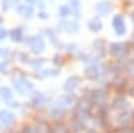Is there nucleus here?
Returning <instances> with one entry per match:
<instances>
[{
	"label": "nucleus",
	"instance_id": "18",
	"mask_svg": "<svg viewBox=\"0 0 134 133\" xmlns=\"http://www.w3.org/2000/svg\"><path fill=\"white\" fill-rule=\"evenodd\" d=\"M17 13L25 20H31L34 15H35V10H34V6L25 3V4H18V7H17Z\"/></svg>",
	"mask_w": 134,
	"mask_h": 133
},
{
	"label": "nucleus",
	"instance_id": "6",
	"mask_svg": "<svg viewBox=\"0 0 134 133\" xmlns=\"http://www.w3.org/2000/svg\"><path fill=\"white\" fill-rule=\"evenodd\" d=\"M13 86H14V88L17 90V93L20 94H28V93H32L34 90H35V86H34V83L27 78L25 76H20V77H14L13 78Z\"/></svg>",
	"mask_w": 134,
	"mask_h": 133
},
{
	"label": "nucleus",
	"instance_id": "14",
	"mask_svg": "<svg viewBox=\"0 0 134 133\" xmlns=\"http://www.w3.org/2000/svg\"><path fill=\"white\" fill-rule=\"evenodd\" d=\"M48 101H50V95H49V94L41 93V91H36V93L32 95V98H31V107H32V108L43 107Z\"/></svg>",
	"mask_w": 134,
	"mask_h": 133
},
{
	"label": "nucleus",
	"instance_id": "39",
	"mask_svg": "<svg viewBox=\"0 0 134 133\" xmlns=\"http://www.w3.org/2000/svg\"><path fill=\"white\" fill-rule=\"evenodd\" d=\"M130 21H131V24H133V30H134V10H131L130 11Z\"/></svg>",
	"mask_w": 134,
	"mask_h": 133
},
{
	"label": "nucleus",
	"instance_id": "34",
	"mask_svg": "<svg viewBox=\"0 0 134 133\" xmlns=\"http://www.w3.org/2000/svg\"><path fill=\"white\" fill-rule=\"evenodd\" d=\"M11 7H13V0H3L2 2V10L4 13H7Z\"/></svg>",
	"mask_w": 134,
	"mask_h": 133
},
{
	"label": "nucleus",
	"instance_id": "15",
	"mask_svg": "<svg viewBox=\"0 0 134 133\" xmlns=\"http://www.w3.org/2000/svg\"><path fill=\"white\" fill-rule=\"evenodd\" d=\"M74 116H75L77 119H80V120H87V119H90V118H91V108H90V105L80 102L78 107L75 108Z\"/></svg>",
	"mask_w": 134,
	"mask_h": 133
},
{
	"label": "nucleus",
	"instance_id": "9",
	"mask_svg": "<svg viewBox=\"0 0 134 133\" xmlns=\"http://www.w3.org/2000/svg\"><path fill=\"white\" fill-rule=\"evenodd\" d=\"M113 9H115V4H113L112 0H99L95 4V13L99 17H108V15H110Z\"/></svg>",
	"mask_w": 134,
	"mask_h": 133
},
{
	"label": "nucleus",
	"instance_id": "10",
	"mask_svg": "<svg viewBox=\"0 0 134 133\" xmlns=\"http://www.w3.org/2000/svg\"><path fill=\"white\" fill-rule=\"evenodd\" d=\"M43 35H45V38L48 39L54 48L60 49V46H62V44H63V42L60 41V36H59V32H57L56 28H53V27L45 28V30H43Z\"/></svg>",
	"mask_w": 134,
	"mask_h": 133
},
{
	"label": "nucleus",
	"instance_id": "16",
	"mask_svg": "<svg viewBox=\"0 0 134 133\" xmlns=\"http://www.w3.org/2000/svg\"><path fill=\"white\" fill-rule=\"evenodd\" d=\"M54 104L59 107H63V108H69V107L75 104V95L73 93H64L63 95H60V97H57Z\"/></svg>",
	"mask_w": 134,
	"mask_h": 133
},
{
	"label": "nucleus",
	"instance_id": "28",
	"mask_svg": "<svg viewBox=\"0 0 134 133\" xmlns=\"http://www.w3.org/2000/svg\"><path fill=\"white\" fill-rule=\"evenodd\" d=\"M46 63V59L45 57H41V56H34V59L31 57V60H29V66H31V69L34 70H41V69H43V66Z\"/></svg>",
	"mask_w": 134,
	"mask_h": 133
},
{
	"label": "nucleus",
	"instance_id": "36",
	"mask_svg": "<svg viewBox=\"0 0 134 133\" xmlns=\"http://www.w3.org/2000/svg\"><path fill=\"white\" fill-rule=\"evenodd\" d=\"M38 17H39L41 20H48L49 18V13L46 10H39L38 11Z\"/></svg>",
	"mask_w": 134,
	"mask_h": 133
},
{
	"label": "nucleus",
	"instance_id": "24",
	"mask_svg": "<svg viewBox=\"0 0 134 133\" xmlns=\"http://www.w3.org/2000/svg\"><path fill=\"white\" fill-rule=\"evenodd\" d=\"M92 99H94V88H90V87L82 88L80 94V101L87 105H92Z\"/></svg>",
	"mask_w": 134,
	"mask_h": 133
},
{
	"label": "nucleus",
	"instance_id": "7",
	"mask_svg": "<svg viewBox=\"0 0 134 133\" xmlns=\"http://www.w3.org/2000/svg\"><path fill=\"white\" fill-rule=\"evenodd\" d=\"M91 53L95 60H102L108 55V42L103 38H96L91 45Z\"/></svg>",
	"mask_w": 134,
	"mask_h": 133
},
{
	"label": "nucleus",
	"instance_id": "37",
	"mask_svg": "<svg viewBox=\"0 0 134 133\" xmlns=\"http://www.w3.org/2000/svg\"><path fill=\"white\" fill-rule=\"evenodd\" d=\"M10 55V49H4V48H0V56L2 57H7Z\"/></svg>",
	"mask_w": 134,
	"mask_h": 133
},
{
	"label": "nucleus",
	"instance_id": "30",
	"mask_svg": "<svg viewBox=\"0 0 134 133\" xmlns=\"http://www.w3.org/2000/svg\"><path fill=\"white\" fill-rule=\"evenodd\" d=\"M52 62H53L54 67H59V69H60L62 66L66 63V56H64V55H62V53H56V55H53Z\"/></svg>",
	"mask_w": 134,
	"mask_h": 133
},
{
	"label": "nucleus",
	"instance_id": "2",
	"mask_svg": "<svg viewBox=\"0 0 134 133\" xmlns=\"http://www.w3.org/2000/svg\"><path fill=\"white\" fill-rule=\"evenodd\" d=\"M134 53V48L130 45V42H123V41H116V42L108 44V55L112 59L119 60H130Z\"/></svg>",
	"mask_w": 134,
	"mask_h": 133
},
{
	"label": "nucleus",
	"instance_id": "13",
	"mask_svg": "<svg viewBox=\"0 0 134 133\" xmlns=\"http://www.w3.org/2000/svg\"><path fill=\"white\" fill-rule=\"evenodd\" d=\"M87 28H88V31H90V32H92V34H98V32H100V31H102V28H103L102 17H99V15H94V17H91L87 21Z\"/></svg>",
	"mask_w": 134,
	"mask_h": 133
},
{
	"label": "nucleus",
	"instance_id": "41",
	"mask_svg": "<svg viewBox=\"0 0 134 133\" xmlns=\"http://www.w3.org/2000/svg\"><path fill=\"white\" fill-rule=\"evenodd\" d=\"M45 2H48V3H53V0H45Z\"/></svg>",
	"mask_w": 134,
	"mask_h": 133
},
{
	"label": "nucleus",
	"instance_id": "8",
	"mask_svg": "<svg viewBox=\"0 0 134 133\" xmlns=\"http://www.w3.org/2000/svg\"><path fill=\"white\" fill-rule=\"evenodd\" d=\"M109 101V91L105 87H99V88L94 90V99H92V105H95L99 109H103L108 105Z\"/></svg>",
	"mask_w": 134,
	"mask_h": 133
},
{
	"label": "nucleus",
	"instance_id": "12",
	"mask_svg": "<svg viewBox=\"0 0 134 133\" xmlns=\"http://www.w3.org/2000/svg\"><path fill=\"white\" fill-rule=\"evenodd\" d=\"M60 69L59 67H43L41 70H38L35 73V76L39 78V80H43V78H53L60 76Z\"/></svg>",
	"mask_w": 134,
	"mask_h": 133
},
{
	"label": "nucleus",
	"instance_id": "40",
	"mask_svg": "<svg viewBox=\"0 0 134 133\" xmlns=\"http://www.w3.org/2000/svg\"><path fill=\"white\" fill-rule=\"evenodd\" d=\"M129 94H130V97L134 98V84L131 87H129Z\"/></svg>",
	"mask_w": 134,
	"mask_h": 133
},
{
	"label": "nucleus",
	"instance_id": "32",
	"mask_svg": "<svg viewBox=\"0 0 134 133\" xmlns=\"http://www.w3.org/2000/svg\"><path fill=\"white\" fill-rule=\"evenodd\" d=\"M27 4H31V6H38L41 10H43V7H46V3L45 0H25Z\"/></svg>",
	"mask_w": 134,
	"mask_h": 133
},
{
	"label": "nucleus",
	"instance_id": "21",
	"mask_svg": "<svg viewBox=\"0 0 134 133\" xmlns=\"http://www.w3.org/2000/svg\"><path fill=\"white\" fill-rule=\"evenodd\" d=\"M131 114L124 109V111H117L116 114V118H115V123L119 125V126H123V125H129L130 122H131Z\"/></svg>",
	"mask_w": 134,
	"mask_h": 133
},
{
	"label": "nucleus",
	"instance_id": "20",
	"mask_svg": "<svg viewBox=\"0 0 134 133\" xmlns=\"http://www.w3.org/2000/svg\"><path fill=\"white\" fill-rule=\"evenodd\" d=\"M69 6L71 7V11H73V18L75 20H81L82 18V4L81 0H69Z\"/></svg>",
	"mask_w": 134,
	"mask_h": 133
},
{
	"label": "nucleus",
	"instance_id": "19",
	"mask_svg": "<svg viewBox=\"0 0 134 133\" xmlns=\"http://www.w3.org/2000/svg\"><path fill=\"white\" fill-rule=\"evenodd\" d=\"M15 115L14 112L11 111H7V109H3L0 111V123L3 126H10V125H14L15 123Z\"/></svg>",
	"mask_w": 134,
	"mask_h": 133
},
{
	"label": "nucleus",
	"instance_id": "23",
	"mask_svg": "<svg viewBox=\"0 0 134 133\" xmlns=\"http://www.w3.org/2000/svg\"><path fill=\"white\" fill-rule=\"evenodd\" d=\"M8 35H10V38H11L13 42L20 44V42H24V41H25V30L23 27L13 28V30L8 32Z\"/></svg>",
	"mask_w": 134,
	"mask_h": 133
},
{
	"label": "nucleus",
	"instance_id": "26",
	"mask_svg": "<svg viewBox=\"0 0 134 133\" xmlns=\"http://www.w3.org/2000/svg\"><path fill=\"white\" fill-rule=\"evenodd\" d=\"M78 49H80V45H78V44H75V42H63L59 51H63L64 53H67V55L74 56V55H75V52H77Z\"/></svg>",
	"mask_w": 134,
	"mask_h": 133
},
{
	"label": "nucleus",
	"instance_id": "17",
	"mask_svg": "<svg viewBox=\"0 0 134 133\" xmlns=\"http://www.w3.org/2000/svg\"><path fill=\"white\" fill-rule=\"evenodd\" d=\"M66 115H67V108L59 107V105H56V104L49 109V116L53 120H56V122H60L62 119H64Z\"/></svg>",
	"mask_w": 134,
	"mask_h": 133
},
{
	"label": "nucleus",
	"instance_id": "35",
	"mask_svg": "<svg viewBox=\"0 0 134 133\" xmlns=\"http://www.w3.org/2000/svg\"><path fill=\"white\" fill-rule=\"evenodd\" d=\"M18 59H20L21 63L28 65V63H29V60H31V57L28 56V53H20V55H18Z\"/></svg>",
	"mask_w": 134,
	"mask_h": 133
},
{
	"label": "nucleus",
	"instance_id": "5",
	"mask_svg": "<svg viewBox=\"0 0 134 133\" xmlns=\"http://www.w3.org/2000/svg\"><path fill=\"white\" fill-rule=\"evenodd\" d=\"M59 30L67 35H77L81 30V25H80V21L75 18H60Z\"/></svg>",
	"mask_w": 134,
	"mask_h": 133
},
{
	"label": "nucleus",
	"instance_id": "27",
	"mask_svg": "<svg viewBox=\"0 0 134 133\" xmlns=\"http://www.w3.org/2000/svg\"><path fill=\"white\" fill-rule=\"evenodd\" d=\"M57 15H59V18H73V11H71V7L69 6L67 2L59 6Z\"/></svg>",
	"mask_w": 134,
	"mask_h": 133
},
{
	"label": "nucleus",
	"instance_id": "3",
	"mask_svg": "<svg viewBox=\"0 0 134 133\" xmlns=\"http://www.w3.org/2000/svg\"><path fill=\"white\" fill-rule=\"evenodd\" d=\"M110 27H112V31L117 38H123L129 34V23H127V18L124 17L121 13H117L112 17L110 20Z\"/></svg>",
	"mask_w": 134,
	"mask_h": 133
},
{
	"label": "nucleus",
	"instance_id": "38",
	"mask_svg": "<svg viewBox=\"0 0 134 133\" xmlns=\"http://www.w3.org/2000/svg\"><path fill=\"white\" fill-rule=\"evenodd\" d=\"M7 66H8L7 62H2V63H0V73H6L7 69H8Z\"/></svg>",
	"mask_w": 134,
	"mask_h": 133
},
{
	"label": "nucleus",
	"instance_id": "33",
	"mask_svg": "<svg viewBox=\"0 0 134 133\" xmlns=\"http://www.w3.org/2000/svg\"><path fill=\"white\" fill-rule=\"evenodd\" d=\"M21 133H38V129L35 125H27L21 129Z\"/></svg>",
	"mask_w": 134,
	"mask_h": 133
},
{
	"label": "nucleus",
	"instance_id": "31",
	"mask_svg": "<svg viewBox=\"0 0 134 133\" xmlns=\"http://www.w3.org/2000/svg\"><path fill=\"white\" fill-rule=\"evenodd\" d=\"M50 129H52V133H69L70 132L69 126L64 125V123H60V122H57L53 127H50Z\"/></svg>",
	"mask_w": 134,
	"mask_h": 133
},
{
	"label": "nucleus",
	"instance_id": "25",
	"mask_svg": "<svg viewBox=\"0 0 134 133\" xmlns=\"http://www.w3.org/2000/svg\"><path fill=\"white\" fill-rule=\"evenodd\" d=\"M69 129H70V132H73V133H82V132L87 130V126H85V123H84V120H80V119L75 118L74 120H71L69 123Z\"/></svg>",
	"mask_w": 134,
	"mask_h": 133
},
{
	"label": "nucleus",
	"instance_id": "29",
	"mask_svg": "<svg viewBox=\"0 0 134 133\" xmlns=\"http://www.w3.org/2000/svg\"><path fill=\"white\" fill-rule=\"evenodd\" d=\"M0 98H2L6 104L13 101V91H11V88H8V87H0Z\"/></svg>",
	"mask_w": 134,
	"mask_h": 133
},
{
	"label": "nucleus",
	"instance_id": "42",
	"mask_svg": "<svg viewBox=\"0 0 134 133\" xmlns=\"http://www.w3.org/2000/svg\"><path fill=\"white\" fill-rule=\"evenodd\" d=\"M131 118L134 119V111H133V114H131Z\"/></svg>",
	"mask_w": 134,
	"mask_h": 133
},
{
	"label": "nucleus",
	"instance_id": "4",
	"mask_svg": "<svg viewBox=\"0 0 134 133\" xmlns=\"http://www.w3.org/2000/svg\"><path fill=\"white\" fill-rule=\"evenodd\" d=\"M24 42L27 44V46H28L29 51H31V53L35 56H39L46 48V42H45L43 36L39 35V34L28 36V38H25Z\"/></svg>",
	"mask_w": 134,
	"mask_h": 133
},
{
	"label": "nucleus",
	"instance_id": "11",
	"mask_svg": "<svg viewBox=\"0 0 134 133\" xmlns=\"http://www.w3.org/2000/svg\"><path fill=\"white\" fill-rule=\"evenodd\" d=\"M80 86H81V77L80 76H70L63 83V90H64V93H74Z\"/></svg>",
	"mask_w": 134,
	"mask_h": 133
},
{
	"label": "nucleus",
	"instance_id": "1",
	"mask_svg": "<svg viewBox=\"0 0 134 133\" xmlns=\"http://www.w3.org/2000/svg\"><path fill=\"white\" fill-rule=\"evenodd\" d=\"M109 74H110L109 66L103 60H92L90 63H87L85 67H84V76L91 81L100 83V81L106 80Z\"/></svg>",
	"mask_w": 134,
	"mask_h": 133
},
{
	"label": "nucleus",
	"instance_id": "43",
	"mask_svg": "<svg viewBox=\"0 0 134 133\" xmlns=\"http://www.w3.org/2000/svg\"><path fill=\"white\" fill-rule=\"evenodd\" d=\"M126 133H134V130H130V132H126Z\"/></svg>",
	"mask_w": 134,
	"mask_h": 133
},
{
	"label": "nucleus",
	"instance_id": "44",
	"mask_svg": "<svg viewBox=\"0 0 134 133\" xmlns=\"http://www.w3.org/2000/svg\"><path fill=\"white\" fill-rule=\"evenodd\" d=\"M133 60H134V57H133Z\"/></svg>",
	"mask_w": 134,
	"mask_h": 133
},
{
	"label": "nucleus",
	"instance_id": "22",
	"mask_svg": "<svg viewBox=\"0 0 134 133\" xmlns=\"http://www.w3.org/2000/svg\"><path fill=\"white\" fill-rule=\"evenodd\" d=\"M130 107V102L126 99L123 95H116L112 101V108L116 111H124Z\"/></svg>",
	"mask_w": 134,
	"mask_h": 133
}]
</instances>
